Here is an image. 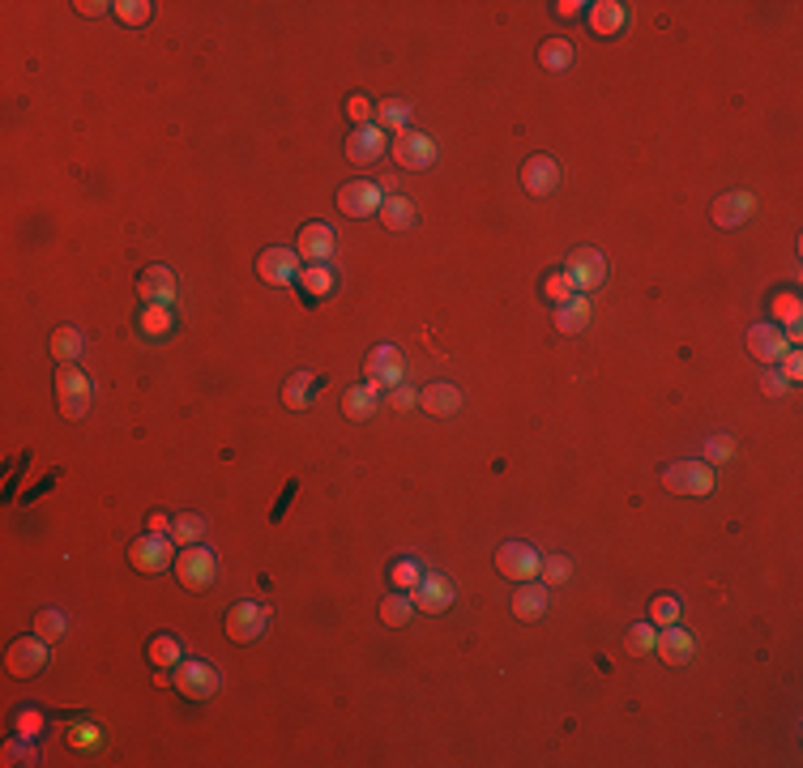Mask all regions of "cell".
<instances>
[{"instance_id": "cell-1", "label": "cell", "mask_w": 803, "mask_h": 768, "mask_svg": "<svg viewBox=\"0 0 803 768\" xmlns=\"http://www.w3.org/2000/svg\"><path fill=\"white\" fill-rule=\"evenodd\" d=\"M214 576H218V559L201 543L184 546L180 555H176V581H180V589H188V593H206V589L214 585Z\"/></svg>"}, {"instance_id": "cell-2", "label": "cell", "mask_w": 803, "mask_h": 768, "mask_svg": "<svg viewBox=\"0 0 803 768\" xmlns=\"http://www.w3.org/2000/svg\"><path fill=\"white\" fill-rule=\"evenodd\" d=\"M56 405H60V414L65 419H85V410H90V380L77 372L73 364H60V372H56Z\"/></svg>"}, {"instance_id": "cell-3", "label": "cell", "mask_w": 803, "mask_h": 768, "mask_svg": "<svg viewBox=\"0 0 803 768\" xmlns=\"http://www.w3.org/2000/svg\"><path fill=\"white\" fill-rule=\"evenodd\" d=\"M663 487L671 495H709L714 491V470L705 461H671L663 470Z\"/></svg>"}, {"instance_id": "cell-4", "label": "cell", "mask_w": 803, "mask_h": 768, "mask_svg": "<svg viewBox=\"0 0 803 768\" xmlns=\"http://www.w3.org/2000/svg\"><path fill=\"white\" fill-rule=\"evenodd\" d=\"M564 278H568V286H573L577 294L603 286L607 282V256L598 248H573L568 265H564Z\"/></svg>"}, {"instance_id": "cell-5", "label": "cell", "mask_w": 803, "mask_h": 768, "mask_svg": "<svg viewBox=\"0 0 803 768\" xmlns=\"http://www.w3.org/2000/svg\"><path fill=\"white\" fill-rule=\"evenodd\" d=\"M128 564H133L137 573H146V576H155V573H163V568H171V564H176L171 538H167V534H146V538H137V543L128 546Z\"/></svg>"}, {"instance_id": "cell-6", "label": "cell", "mask_w": 803, "mask_h": 768, "mask_svg": "<svg viewBox=\"0 0 803 768\" xmlns=\"http://www.w3.org/2000/svg\"><path fill=\"white\" fill-rule=\"evenodd\" d=\"M269 628V611L266 606H256V602H236L231 611H226V636L236 644H253L261 641Z\"/></svg>"}, {"instance_id": "cell-7", "label": "cell", "mask_w": 803, "mask_h": 768, "mask_svg": "<svg viewBox=\"0 0 803 768\" xmlns=\"http://www.w3.org/2000/svg\"><path fill=\"white\" fill-rule=\"evenodd\" d=\"M176 692H180L184 700H210L214 692H218V671H214L210 662H201V657L180 662V666H176Z\"/></svg>"}, {"instance_id": "cell-8", "label": "cell", "mask_w": 803, "mask_h": 768, "mask_svg": "<svg viewBox=\"0 0 803 768\" xmlns=\"http://www.w3.org/2000/svg\"><path fill=\"white\" fill-rule=\"evenodd\" d=\"M538 551L535 546H526V543H505L500 551H496V573L508 576V581H517V585H526V581H535L538 576Z\"/></svg>"}, {"instance_id": "cell-9", "label": "cell", "mask_w": 803, "mask_h": 768, "mask_svg": "<svg viewBox=\"0 0 803 768\" xmlns=\"http://www.w3.org/2000/svg\"><path fill=\"white\" fill-rule=\"evenodd\" d=\"M389 154L397 158V167H407V171H427L432 163H437V141L432 137H423V133H397L394 145H389Z\"/></svg>"}, {"instance_id": "cell-10", "label": "cell", "mask_w": 803, "mask_h": 768, "mask_svg": "<svg viewBox=\"0 0 803 768\" xmlns=\"http://www.w3.org/2000/svg\"><path fill=\"white\" fill-rule=\"evenodd\" d=\"M299 261H308V265H325V261H334V252H338V231L325 223H308L299 226Z\"/></svg>"}, {"instance_id": "cell-11", "label": "cell", "mask_w": 803, "mask_h": 768, "mask_svg": "<svg viewBox=\"0 0 803 768\" xmlns=\"http://www.w3.org/2000/svg\"><path fill=\"white\" fill-rule=\"evenodd\" d=\"M5 666L14 679H30V674H39L47 666V641L43 636H22V641L9 644V657H5Z\"/></svg>"}, {"instance_id": "cell-12", "label": "cell", "mask_w": 803, "mask_h": 768, "mask_svg": "<svg viewBox=\"0 0 803 768\" xmlns=\"http://www.w3.org/2000/svg\"><path fill=\"white\" fill-rule=\"evenodd\" d=\"M381 201H385V193L372 180H351L338 188V210L346 214V218H367V214L381 210Z\"/></svg>"}, {"instance_id": "cell-13", "label": "cell", "mask_w": 803, "mask_h": 768, "mask_svg": "<svg viewBox=\"0 0 803 768\" xmlns=\"http://www.w3.org/2000/svg\"><path fill=\"white\" fill-rule=\"evenodd\" d=\"M296 269H299V252H291V248H266L256 256V274H261V282H269V286H291V282H296Z\"/></svg>"}, {"instance_id": "cell-14", "label": "cell", "mask_w": 803, "mask_h": 768, "mask_svg": "<svg viewBox=\"0 0 803 768\" xmlns=\"http://www.w3.org/2000/svg\"><path fill=\"white\" fill-rule=\"evenodd\" d=\"M522 188L530 196H551L556 193V188H560V167H556V158H547V154H530L526 167H522Z\"/></svg>"}, {"instance_id": "cell-15", "label": "cell", "mask_w": 803, "mask_h": 768, "mask_svg": "<svg viewBox=\"0 0 803 768\" xmlns=\"http://www.w3.org/2000/svg\"><path fill=\"white\" fill-rule=\"evenodd\" d=\"M748 350H752V359H761V364H778V359L790 350V342L774 321H761V324L748 329Z\"/></svg>"}, {"instance_id": "cell-16", "label": "cell", "mask_w": 803, "mask_h": 768, "mask_svg": "<svg viewBox=\"0 0 803 768\" xmlns=\"http://www.w3.org/2000/svg\"><path fill=\"white\" fill-rule=\"evenodd\" d=\"M389 150V141H385V133L376 125H359L346 137V158H351L355 167H367V163H376L381 154Z\"/></svg>"}, {"instance_id": "cell-17", "label": "cell", "mask_w": 803, "mask_h": 768, "mask_svg": "<svg viewBox=\"0 0 803 768\" xmlns=\"http://www.w3.org/2000/svg\"><path fill=\"white\" fill-rule=\"evenodd\" d=\"M397 380H402V350L376 346L372 350V359H367V384L381 393V389H394Z\"/></svg>"}, {"instance_id": "cell-18", "label": "cell", "mask_w": 803, "mask_h": 768, "mask_svg": "<svg viewBox=\"0 0 803 768\" xmlns=\"http://www.w3.org/2000/svg\"><path fill=\"white\" fill-rule=\"evenodd\" d=\"M410 602L419 606V611L427 614H440V611H449L453 606V585L445 581V576H419V585L410 589Z\"/></svg>"}, {"instance_id": "cell-19", "label": "cell", "mask_w": 803, "mask_h": 768, "mask_svg": "<svg viewBox=\"0 0 803 768\" xmlns=\"http://www.w3.org/2000/svg\"><path fill=\"white\" fill-rule=\"evenodd\" d=\"M137 294L146 299V304H163V307H171V299H176V274H171L167 265H150V269H141Z\"/></svg>"}, {"instance_id": "cell-20", "label": "cell", "mask_w": 803, "mask_h": 768, "mask_svg": "<svg viewBox=\"0 0 803 768\" xmlns=\"http://www.w3.org/2000/svg\"><path fill=\"white\" fill-rule=\"evenodd\" d=\"M419 405L432 414V419H449V414L462 410V389L449 384V380H437V384H427V389L419 393Z\"/></svg>"}, {"instance_id": "cell-21", "label": "cell", "mask_w": 803, "mask_h": 768, "mask_svg": "<svg viewBox=\"0 0 803 768\" xmlns=\"http://www.w3.org/2000/svg\"><path fill=\"white\" fill-rule=\"evenodd\" d=\"M752 205H757V201H752L748 193H727V196H718V201H714L709 218H714L718 226H727V231H731V226H744L748 218H752Z\"/></svg>"}, {"instance_id": "cell-22", "label": "cell", "mask_w": 803, "mask_h": 768, "mask_svg": "<svg viewBox=\"0 0 803 768\" xmlns=\"http://www.w3.org/2000/svg\"><path fill=\"white\" fill-rule=\"evenodd\" d=\"M654 649L663 653L667 666H688L692 662V636L679 623H671V628L658 632V641H654Z\"/></svg>"}, {"instance_id": "cell-23", "label": "cell", "mask_w": 803, "mask_h": 768, "mask_svg": "<svg viewBox=\"0 0 803 768\" xmlns=\"http://www.w3.org/2000/svg\"><path fill=\"white\" fill-rule=\"evenodd\" d=\"M342 414L351 423H367L376 414V389L372 384H355V389L342 393Z\"/></svg>"}, {"instance_id": "cell-24", "label": "cell", "mask_w": 803, "mask_h": 768, "mask_svg": "<svg viewBox=\"0 0 803 768\" xmlns=\"http://www.w3.org/2000/svg\"><path fill=\"white\" fill-rule=\"evenodd\" d=\"M624 5L620 0H598V5H590V26L594 35H620L624 30Z\"/></svg>"}, {"instance_id": "cell-25", "label": "cell", "mask_w": 803, "mask_h": 768, "mask_svg": "<svg viewBox=\"0 0 803 768\" xmlns=\"http://www.w3.org/2000/svg\"><path fill=\"white\" fill-rule=\"evenodd\" d=\"M590 324V304H586V294H573L568 304L556 307V329L560 334H581Z\"/></svg>"}, {"instance_id": "cell-26", "label": "cell", "mask_w": 803, "mask_h": 768, "mask_svg": "<svg viewBox=\"0 0 803 768\" xmlns=\"http://www.w3.org/2000/svg\"><path fill=\"white\" fill-rule=\"evenodd\" d=\"M543 611H547V589H538V585H530V581H526V585L513 593V614H517V619H526V623H535Z\"/></svg>"}, {"instance_id": "cell-27", "label": "cell", "mask_w": 803, "mask_h": 768, "mask_svg": "<svg viewBox=\"0 0 803 768\" xmlns=\"http://www.w3.org/2000/svg\"><path fill=\"white\" fill-rule=\"evenodd\" d=\"M573 60H577V52H573V43L568 39H547L543 47H538V65H543L547 73L573 69Z\"/></svg>"}, {"instance_id": "cell-28", "label": "cell", "mask_w": 803, "mask_h": 768, "mask_svg": "<svg viewBox=\"0 0 803 768\" xmlns=\"http://www.w3.org/2000/svg\"><path fill=\"white\" fill-rule=\"evenodd\" d=\"M376 214H381V223L389 226V231H410V226H415V205H410L407 196H385Z\"/></svg>"}, {"instance_id": "cell-29", "label": "cell", "mask_w": 803, "mask_h": 768, "mask_svg": "<svg viewBox=\"0 0 803 768\" xmlns=\"http://www.w3.org/2000/svg\"><path fill=\"white\" fill-rule=\"evenodd\" d=\"M137 329L146 337H167L171 329H176V316H171V307H163V304H146V312H141V321H137Z\"/></svg>"}, {"instance_id": "cell-30", "label": "cell", "mask_w": 803, "mask_h": 768, "mask_svg": "<svg viewBox=\"0 0 803 768\" xmlns=\"http://www.w3.org/2000/svg\"><path fill=\"white\" fill-rule=\"evenodd\" d=\"M312 384H316V376H312V372H296V376L282 384V405H286V410H308Z\"/></svg>"}, {"instance_id": "cell-31", "label": "cell", "mask_w": 803, "mask_h": 768, "mask_svg": "<svg viewBox=\"0 0 803 768\" xmlns=\"http://www.w3.org/2000/svg\"><path fill=\"white\" fill-rule=\"evenodd\" d=\"M299 291H304L308 304H316V299H325V294H334V274H329L325 265H308L304 269V278H299Z\"/></svg>"}, {"instance_id": "cell-32", "label": "cell", "mask_w": 803, "mask_h": 768, "mask_svg": "<svg viewBox=\"0 0 803 768\" xmlns=\"http://www.w3.org/2000/svg\"><path fill=\"white\" fill-rule=\"evenodd\" d=\"M410 611H415V602H410L407 593H389V598H381V623L385 628H402V623H410Z\"/></svg>"}, {"instance_id": "cell-33", "label": "cell", "mask_w": 803, "mask_h": 768, "mask_svg": "<svg viewBox=\"0 0 803 768\" xmlns=\"http://www.w3.org/2000/svg\"><path fill=\"white\" fill-rule=\"evenodd\" d=\"M201 534H206V521H201L197 513H184V517L171 521V543H176V546L201 543Z\"/></svg>"}, {"instance_id": "cell-34", "label": "cell", "mask_w": 803, "mask_h": 768, "mask_svg": "<svg viewBox=\"0 0 803 768\" xmlns=\"http://www.w3.org/2000/svg\"><path fill=\"white\" fill-rule=\"evenodd\" d=\"M82 346H85L82 334H77V329H69V324L52 334V354H56V364H73V359L82 354Z\"/></svg>"}, {"instance_id": "cell-35", "label": "cell", "mask_w": 803, "mask_h": 768, "mask_svg": "<svg viewBox=\"0 0 803 768\" xmlns=\"http://www.w3.org/2000/svg\"><path fill=\"white\" fill-rule=\"evenodd\" d=\"M774 312H778V321L787 324V342H799V299L795 294H778Z\"/></svg>"}, {"instance_id": "cell-36", "label": "cell", "mask_w": 803, "mask_h": 768, "mask_svg": "<svg viewBox=\"0 0 803 768\" xmlns=\"http://www.w3.org/2000/svg\"><path fill=\"white\" fill-rule=\"evenodd\" d=\"M112 9L125 26H146V22L155 17V5H150V0H120V5H112Z\"/></svg>"}, {"instance_id": "cell-37", "label": "cell", "mask_w": 803, "mask_h": 768, "mask_svg": "<svg viewBox=\"0 0 803 768\" xmlns=\"http://www.w3.org/2000/svg\"><path fill=\"white\" fill-rule=\"evenodd\" d=\"M150 662H155L158 671L180 666V641H176V636H155V641H150Z\"/></svg>"}, {"instance_id": "cell-38", "label": "cell", "mask_w": 803, "mask_h": 768, "mask_svg": "<svg viewBox=\"0 0 803 768\" xmlns=\"http://www.w3.org/2000/svg\"><path fill=\"white\" fill-rule=\"evenodd\" d=\"M654 641H658V632H654V623H633V628L624 632V649L633 657H641V653H649L654 649Z\"/></svg>"}, {"instance_id": "cell-39", "label": "cell", "mask_w": 803, "mask_h": 768, "mask_svg": "<svg viewBox=\"0 0 803 768\" xmlns=\"http://www.w3.org/2000/svg\"><path fill=\"white\" fill-rule=\"evenodd\" d=\"M538 576H543V585H564L573 576V564L564 555H543L538 559Z\"/></svg>"}, {"instance_id": "cell-40", "label": "cell", "mask_w": 803, "mask_h": 768, "mask_svg": "<svg viewBox=\"0 0 803 768\" xmlns=\"http://www.w3.org/2000/svg\"><path fill=\"white\" fill-rule=\"evenodd\" d=\"M679 614H684V606H679V598H654L649 602V623H658V628H671V623H679Z\"/></svg>"}, {"instance_id": "cell-41", "label": "cell", "mask_w": 803, "mask_h": 768, "mask_svg": "<svg viewBox=\"0 0 803 768\" xmlns=\"http://www.w3.org/2000/svg\"><path fill=\"white\" fill-rule=\"evenodd\" d=\"M376 120H381L385 128H397V133H407L410 107H407V103H397V98H385L381 107H376Z\"/></svg>"}, {"instance_id": "cell-42", "label": "cell", "mask_w": 803, "mask_h": 768, "mask_svg": "<svg viewBox=\"0 0 803 768\" xmlns=\"http://www.w3.org/2000/svg\"><path fill=\"white\" fill-rule=\"evenodd\" d=\"M35 636H43V641H60V636H65V614L60 611H39L35 614Z\"/></svg>"}, {"instance_id": "cell-43", "label": "cell", "mask_w": 803, "mask_h": 768, "mask_svg": "<svg viewBox=\"0 0 803 768\" xmlns=\"http://www.w3.org/2000/svg\"><path fill=\"white\" fill-rule=\"evenodd\" d=\"M573 294H577V291L568 286V278H564V269H560V274H547V282H543V299H547V304H556V307H560V304H568Z\"/></svg>"}, {"instance_id": "cell-44", "label": "cell", "mask_w": 803, "mask_h": 768, "mask_svg": "<svg viewBox=\"0 0 803 768\" xmlns=\"http://www.w3.org/2000/svg\"><path fill=\"white\" fill-rule=\"evenodd\" d=\"M419 564L415 559H397L394 568H389V581H394V589H415L419 585Z\"/></svg>"}, {"instance_id": "cell-45", "label": "cell", "mask_w": 803, "mask_h": 768, "mask_svg": "<svg viewBox=\"0 0 803 768\" xmlns=\"http://www.w3.org/2000/svg\"><path fill=\"white\" fill-rule=\"evenodd\" d=\"M35 760H39V755H35V747H30L22 734H17V743L5 747V764H35Z\"/></svg>"}, {"instance_id": "cell-46", "label": "cell", "mask_w": 803, "mask_h": 768, "mask_svg": "<svg viewBox=\"0 0 803 768\" xmlns=\"http://www.w3.org/2000/svg\"><path fill=\"white\" fill-rule=\"evenodd\" d=\"M14 726H17V734H22V739H35V734L43 730V713L39 709H22Z\"/></svg>"}, {"instance_id": "cell-47", "label": "cell", "mask_w": 803, "mask_h": 768, "mask_svg": "<svg viewBox=\"0 0 803 768\" xmlns=\"http://www.w3.org/2000/svg\"><path fill=\"white\" fill-rule=\"evenodd\" d=\"M705 453H709V461H731L735 440H731V435H714V440L705 444Z\"/></svg>"}, {"instance_id": "cell-48", "label": "cell", "mask_w": 803, "mask_h": 768, "mask_svg": "<svg viewBox=\"0 0 803 768\" xmlns=\"http://www.w3.org/2000/svg\"><path fill=\"white\" fill-rule=\"evenodd\" d=\"M389 405H394V410H410V405H419V393L407 389V384H394V389H389Z\"/></svg>"}, {"instance_id": "cell-49", "label": "cell", "mask_w": 803, "mask_h": 768, "mask_svg": "<svg viewBox=\"0 0 803 768\" xmlns=\"http://www.w3.org/2000/svg\"><path fill=\"white\" fill-rule=\"evenodd\" d=\"M69 743H73V747H95V743H99V730L85 726V722H82V726L69 730Z\"/></svg>"}, {"instance_id": "cell-50", "label": "cell", "mask_w": 803, "mask_h": 768, "mask_svg": "<svg viewBox=\"0 0 803 768\" xmlns=\"http://www.w3.org/2000/svg\"><path fill=\"white\" fill-rule=\"evenodd\" d=\"M346 112H351V120H359V125H367V115H376V107H367V98L351 95V98H346Z\"/></svg>"}, {"instance_id": "cell-51", "label": "cell", "mask_w": 803, "mask_h": 768, "mask_svg": "<svg viewBox=\"0 0 803 768\" xmlns=\"http://www.w3.org/2000/svg\"><path fill=\"white\" fill-rule=\"evenodd\" d=\"M778 364H782V380H799L803 364H799V354H795V350H787V354H782Z\"/></svg>"}, {"instance_id": "cell-52", "label": "cell", "mask_w": 803, "mask_h": 768, "mask_svg": "<svg viewBox=\"0 0 803 768\" xmlns=\"http://www.w3.org/2000/svg\"><path fill=\"white\" fill-rule=\"evenodd\" d=\"M761 389H765V397H782V393H787V380L778 376V372H765V376H761Z\"/></svg>"}, {"instance_id": "cell-53", "label": "cell", "mask_w": 803, "mask_h": 768, "mask_svg": "<svg viewBox=\"0 0 803 768\" xmlns=\"http://www.w3.org/2000/svg\"><path fill=\"white\" fill-rule=\"evenodd\" d=\"M73 9H77V14H82V17H99L103 9H107V5H103V0H95V5H90V0H77Z\"/></svg>"}, {"instance_id": "cell-54", "label": "cell", "mask_w": 803, "mask_h": 768, "mask_svg": "<svg viewBox=\"0 0 803 768\" xmlns=\"http://www.w3.org/2000/svg\"><path fill=\"white\" fill-rule=\"evenodd\" d=\"M556 9V17H577L586 5H577V0H560V5H551Z\"/></svg>"}, {"instance_id": "cell-55", "label": "cell", "mask_w": 803, "mask_h": 768, "mask_svg": "<svg viewBox=\"0 0 803 768\" xmlns=\"http://www.w3.org/2000/svg\"><path fill=\"white\" fill-rule=\"evenodd\" d=\"M146 525H150V534H171V521L163 517V513H150V517H146Z\"/></svg>"}]
</instances>
